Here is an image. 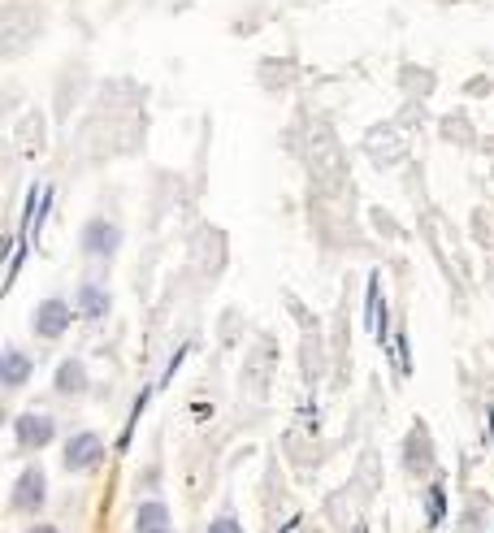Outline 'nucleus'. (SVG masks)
<instances>
[{
  "label": "nucleus",
  "instance_id": "1",
  "mask_svg": "<svg viewBox=\"0 0 494 533\" xmlns=\"http://www.w3.org/2000/svg\"><path fill=\"white\" fill-rule=\"evenodd\" d=\"M44 503H48V477L39 464H31L13 486V512H39Z\"/></svg>",
  "mask_w": 494,
  "mask_h": 533
},
{
  "label": "nucleus",
  "instance_id": "2",
  "mask_svg": "<svg viewBox=\"0 0 494 533\" xmlns=\"http://www.w3.org/2000/svg\"><path fill=\"white\" fill-rule=\"evenodd\" d=\"M100 455H104V442L91 434V429H83V434H70V442H65V473H87Z\"/></svg>",
  "mask_w": 494,
  "mask_h": 533
},
{
  "label": "nucleus",
  "instance_id": "3",
  "mask_svg": "<svg viewBox=\"0 0 494 533\" xmlns=\"http://www.w3.org/2000/svg\"><path fill=\"white\" fill-rule=\"evenodd\" d=\"M31 325H35L39 338H61L70 330V304H65V299H44V304L35 308Z\"/></svg>",
  "mask_w": 494,
  "mask_h": 533
},
{
  "label": "nucleus",
  "instance_id": "4",
  "mask_svg": "<svg viewBox=\"0 0 494 533\" xmlns=\"http://www.w3.org/2000/svg\"><path fill=\"white\" fill-rule=\"evenodd\" d=\"M117 247H122V230H117L113 221H104V217L87 221V230H83V252L87 256H113Z\"/></svg>",
  "mask_w": 494,
  "mask_h": 533
},
{
  "label": "nucleus",
  "instance_id": "5",
  "mask_svg": "<svg viewBox=\"0 0 494 533\" xmlns=\"http://www.w3.org/2000/svg\"><path fill=\"white\" fill-rule=\"evenodd\" d=\"M52 434H57V429H52V416H44V412H26V416H18V442L22 447H48L52 442Z\"/></svg>",
  "mask_w": 494,
  "mask_h": 533
},
{
  "label": "nucleus",
  "instance_id": "6",
  "mask_svg": "<svg viewBox=\"0 0 494 533\" xmlns=\"http://www.w3.org/2000/svg\"><path fill=\"white\" fill-rule=\"evenodd\" d=\"M135 533H174V525H169V507H165L161 499L139 503V512H135Z\"/></svg>",
  "mask_w": 494,
  "mask_h": 533
},
{
  "label": "nucleus",
  "instance_id": "7",
  "mask_svg": "<svg viewBox=\"0 0 494 533\" xmlns=\"http://www.w3.org/2000/svg\"><path fill=\"white\" fill-rule=\"evenodd\" d=\"M0 382H5V390H22L26 377H31V356H22L18 347H5V356H0Z\"/></svg>",
  "mask_w": 494,
  "mask_h": 533
},
{
  "label": "nucleus",
  "instance_id": "8",
  "mask_svg": "<svg viewBox=\"0 0 494 533\" xmlns=\"http://www.w3.org/2000/svg\"><path fill=\"white\" fill-rule=\"evenodd\" d=\"M57 390H61V395H83V390H87V369H83V360H78V356H70L57 369Z\"/></svg>",
  "mask_w": 494,
  "mask_h": 533
},
{
  "label": "nucleus",
  "instance_id": "9",
  "mask_svg": "<svg viewBox=\"0 0 494 533\" xmlns=\"http://www.w3.org/2000/svg\"><path fill=\"white\" fill-rule=\"evenodd\" d=\"M78 304H83V317L87 321H100L104 312H109V295H104L96 282H87L83 291H78Z\"/></svg>",
  "mask_w": 494,
  "mask_h": 533
},
{
  "label": "nucleus",
  "instance_id": "10",
  "mask_svg": "<svg viewBox=\"0 0 494 533\" xmlns=\"http://www.w3.org/2000/svg\"><path fill=\"white\" fill-rule=\"evenodd\" d=\"M429 434L425 429H416V434L408 438V473H429Z\"/></svg>",
  "mask_w": 494,
  "mask_h": 533
},
{
  "label": "nucleus",
  "instance_id": "11",
  "mask_svg": "<svg viewBox=\"0 0 494 533\" xmlns=\"http://www.w3.org/2000/svg\"><path fill=\"white\" fill-rule=\"evenodd\" d=\"M208 533H243V525H239V520H234V512L226 507V512H221V516L213 520V525H208Z\"/></svg>",
  "mask_w": 494,
  "mask_h": 533
},
{
  "label": "nucleus",
  "instance_id": "12",
  "mask_svg": "<svg viewBox=\"0 0 494 533\" xmlns=\"http://www.w3.org/2000/svg\"><path fill=\"white\" fill-rule=\"evenodd\" d=\"M26 533H61L57 525H35V529H26Z\"/></svg>",
  "mask_w": 494,
  "mask_h": 533
}]
</instances>
